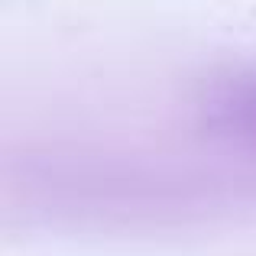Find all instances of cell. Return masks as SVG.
<instances>
[{
    "label": "cell",
    "mask_w": 256,
    "mask_h": 256,
    "mask_svg": "<svg viewBox=\"0 0 256 256\" xmlns=\"http://www.w3.org/2000/svg\"><path fill=\"white\" fill-rule=\"evenodd\" d=\"M204 110L214 126L256 143V75L234 78L214 88Z\"/></svg>",
    "instance_id": "1"
}]
</instances>
